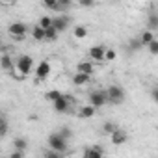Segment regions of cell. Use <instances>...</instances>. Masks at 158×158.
<instances>
[{"instance_id": "cell-12", "label": "cell", "mask_w": 158, "mask_h": 158, "mask_svg": "<svg viewBox=\"0 0 158 158\" xmlns=\"http://www.w3.org/2000/svg\"><path fill=\"white\" fill-rule=\"evenodd\" d=\"M82 154L88 158H101V156H104V149L101 145H91V147H86L82 151Z\"/></svg>"}, {"instance_id": "cell-8", "label": "cell", "mask_w": 158, "mask_h": 158, "mask_svg": "<svg viewBox=\"0 0 158 158\" xmlns=\"http://www.w3.org/2000/svg\"><path fill=\"white\" fill-rule=\"evenodd\" d=\"M88 56H89V60H91V61H97V63H101V61H106V48H104L102 45L89 47V50H88Z\"/></svg>"}, {"instance_id": "cell-21", "label": "cell", "mask_w": 158, "mask_h": 158, "mask_svg": "<svg viewBox=\"0 0 158 158\" xmlns=\"http://www.w3.org/2000/svg\"><path fill=\"white\" fill-rule=\"evenodd\" d=\"M61 95H63L61 91H58V89H50V91H47V93H45V99H47L48 102H54V101H56V99H60Z\"/></svg>"}, {"instance_id": "cell-30", "label": "cell", "mask_w": 158, "mask_h": 158, "mask_svg": "<svg viewBox=\"0 0 158 158\" xmlns=\"http://www.w3.org/2000/svg\"><path fill=\"white\" fill-rule=\"evenodd\" d=\"M63 138H67V139H71V136H73V130L67 127V125H63V127H60V130H58Z\"/></svg>"}, {"instance_id": "cell-35", "label": "cell", "mask_w": 158, "mask_h": 158, "mask_svg": "<svg viewBox=\"0 0 158 158\" xmlns=\"http://www.w3.org/2000/svg\"><path fill=\"white\" fill-rule=\"evenodd\" d=\"M10 2H15V0H10Z\"/></svg>"}, {"instance_id": "cell-24", "label": "cell", "mask_w": 158, "mask_h": 158, "mask_svg": "<svg viewBox=\"0 0 158 158\" xmlns=\"http://www.w3.org/2000/svg\"><path fill=\"white\" fill-rule=\"evenodd\" d=\"M115 128H117V125H115L114 121H106V123H102V134H112Z\"/></svg>"}, {"instance_id": "cell-1", "label": "cell", "mask_w": 158, "mask_h": 158, "mask_svg": "<svg viewBox=\"0 0 158 158\" xmlns=\"http://www.w3.org/2000/svg\"><path fill=\"white\" fill-rule=\"evenodd\" d=\"M35 69V65H34V58L30 56V54H21L19 58H17V61H15V73H19V80H24V78L32 73ZM13 73V74H15Z\"/></svg>"}, {"instance_id": "cell-36", "label": "cell", "mask_w": 158, "mask_h": 158, "mask_svg": "<svg viewBox=\"0 0 158 158\" xmlns=\"http://www.w3.org/2000/svg\"><path fill=\"white\" fill-rule=\"evenodd\" d=\"M156 2H158V0H156Z\"/></svg>"}, {"instance_id": "cell-6", "label": "cell", "mask_w": 158, "mask_h": 158, "mask_svg": "<svg viewBox=\"0 0 158 158\" xmlns=\"http://www.w3.org/2000/svg\"><path fill=\"white\" fill-rule=\"evenodd\" d=\"M73 102H74V99H73L71 95H67V93H63V95H61L60 99H56V101L52 102V108H54V110H56L58 114H67Z\"/></svg>"}, {"instance_id": "cell-10", "label": "cell", "mask_w": 158, "mask_h": 158, "mask_svg": "<svg viewBox=\"0 0 158 158\" xmlns=\"http://www.w3.org/2000/svg\"><path fill=\"white\" fill-rule=\"evenodd\" d=\"M89 80H91V74H86V73H80V71H76V73L73 74V78H71V82H73L74 86H78V88L89 84Z\"/></svg>"}, {"instance_id": "cell-7", "label": "cell", "mask_w": 158, "mask_h": 158, "mask_svg": "<svg viewBox=\"0 0 158 158\" xmlns=\"http://www.w3.org/2000/svg\"><path fill=\"white\" fill-rule=\"evenodd\" d=\"M50 71H52V65H50V61L43 60V61H39V63L35 65V69H34V74H35V78H37V80H47V78H48V74H50Z\"/></svg>"}, {"instance_id": "cell-19", "label": "cell", "mask_w": 158, "mask_h": 158, "mask_svg": "<svg viewBox=\"0 0 158 158\" xmlns=\"http://www.w3.org/2000/svg\"><path fill=\"white\" fill-rule=\"evenodd\" d=\"M58 35H60V32H58L54 26H50V28L45 30V41H48V43H54V41L58 39Z\"/></svg>"}, {"instance_id": "cell-31", "label": "cell", "mask_w": 158, "mask_h": 158, "mask_svg": "<svg viewBox=\"0 0 158 158\" xmlns=\"http://www.w3.org/2000/svg\"><path fill=\"white\" fill-rule=\"evenodd\" d=\"M78 6H82V8H93L95 6V0H76Z\"/></svg>"}, {"instance_id": "cell-23", "label": "cell", "mask_w": 158, "mask_h": 158, "mask_svg": "<svg viewBox=\"0 0 158 158\" xmlns=\"http://www.w3.org/2000/svg\"><path fill=\"white\" fill-rule=\"evenodd\" d=\"M128 48H130V50H139V48H143L141 39H139V37H132V39L128 41Z\"/></svg>"}, {"instance_id": "cell-34", "label": "cell", "mask_w": 158, "mask_h": 158, "mask_svg": "<svg viewBox=\"0 0 158 158\" xmlns=\"http://www.w3.org/2000/svg\"><path fill=\"white\" fill-rule=\"evenodd\" d=\"M151 99H152V101H154V102L158 104V86L151 89Z\"/></svg>"}, {"instance_id": "cell-29", "label": "cell", "mask_w": 158, "mask_h": 158, "mask_svg": "<svg viewBox=\"0 0 158 158\" xmlns=\"http://www.w3.org/2000/svg\"><path fill=\"white\" fill-rule=\"evenodd\" d=\"M41 4H43L45 8H48V10L58 11V0H41Z\"/></svg>"}, {"instance_id": "cell-16", "label": "cell", "mask_w": 158, "mask_h": 158, "mask_svg": "<svg viewBox=\"0 0 158 158\" xmlns=\"http://www.w3.org/2000/svg\"><path fill=\"white\" fill-rule=\"evenodd\" d=\"M88 34H89V32H88V28H86L84 24H76V26L73 28V37H74V39H86Z\"/></svg>"}, {"instance_id": "cell-4", "label": "cell", "mask_w": 158, "mask_h": 158, "mask_svg": "<svg viewBox=\"0 0 158 158\" xmlns=\"http://www.w3.org/2000/svg\"><path fill=\"white\" fill-rule=\"evenodd\" d=\"M88 102L93 104L95 108H102V106L110 104V101H108V91H106V89H95V91H91V93L88 95Z\"/></svg>"}, {"instance_id": "cell-11", "label": "cell", "mask_w": 158, "mask_h": 158, "mask_svg": "<svg viewBox=\"0 0 158 158\" xmlns=\"http://www.w3.org/2000/svg\"><path fill=\"white\" fill-rule=\"evenodd\" d=\"M69 23H71V21H69L67 15H60V17H54V19H52V26H54L60 34L69 28Z\"/></svg>"}, {"instance_id": "cell-20", "label": "cell", "mask_w": 158, "mask_h": 158, "mask_svg": "<svg viewBox=\"0 0 158 158\" xmlns=\"http://www.w3.org/2000/svg\"><path fill=\"white\" fill-rule=\"evenodd\" d=\"M139 39H141V43H143V47H147V45H149V43H151L152 39H156V37H154V32L147 28L145 32H141V34H139Z\"/></svg>"}, {"instance_id": "cell-22", "label": "cell", "mask_w": 158, "mask_h": 158, "mask_svg": "<svg viewBox=\"0 0 158 158\" xmlns=\"http://www.w3.org/2000/svg\"><path fill=\"white\" fill-rule=\"evenodd\" d=\"M13 149L26 151V149H28V141H26L24 138H15V139H13Z\"/></svg>"}, {"instance_id": "cell-25", "label": "cell", "mask_w": 158, "mask_h": 158, "mask_svg": "<svg viewBox=\"0 0 158 158\" xmlns=\"http://www.w3.org/2000/svg\"><path fill=\"white\" fill-rule=\"evenodd\" d=\"M145 48L149 50V54H151V56H158V39H152Z\"/></svg>"}, {"instance_id": "cell-32", "label": "cell", "mask_w": 158, "mask_h": 158, "mask_svg": "<svg viewBox=\"0 0 158 158\" xmlns=\"http://www.w3.org/2000/svg\"><path fill=\"white\" fill-rule=\"evenodd\" d=\"M117 58V52L114 48H106V61H114Z\"/></svg>"}, {"instance_id": "cell-13", "label": "cell", "mask_w": 158, "mask_h": 158, "mask_svg": "<svg viewBox=\"0 0 158 158\" xmlns=\"http://www.w3.org/2000/svg\"><path fill=\"white\" fill-rule=\"evenodd\" d=\"M0 65H2L4 73H10V74H13L15 61L11 60V56H10V54H2V58H0Z\"/></svg>"}, {"instance_id": "cell-33", "label": "cell", "mask_w": 158, "mask_h": 158, "mask_svg": "<svg viewBox=\"0 0 158 158\" xmlns=\"http://www.w3.org/2000/svg\"><path fill=\"white\" fill-rule=\"evenodd\" d=\"M26 151H21V149H13V152L10 154V158H23Z\"/></svg>"}, {"instance_id": "cell-14", "label": "cell", "mask_w": 158, "mask_h": 158, "mask_svg": "<svg viewBox=\"0 0 158 158\" xmlns=\"http://www.w3.org/2000/svg\"><path fill=\"white\" fill-rule=\"evenodd\" d=\"M95 114H97V108H95L93 104H89V102L78 110V117H82V119H91Z\"/></svg>"}, {"instance_id": "cell-17", "label": "cell", "mask_w": 158, "mask_h": 158, "mask_svg": "<svg viewBox=\"0 0 158 158\" xmlns=\"http://www.w3.org/2000/svg\"><path fill=\"white\" fill-rule=\"evenodd\" d=\"M30 34H32V39H35V41H45V28H43V26L34 24Z\"/></svg>"}, {"instance_id": "cell-3", "label": "cell", "mask_w": 158, "mask_h": 158, "mask_svg": "<svg viewBox=\"0 0 158 158\" xmlns=\"http://www.w3.org/2000/svg\"><path fill=\"white\" fill-rule=\"evenodd\" d=\"M106 91H108V101H110V104L119 106V104H123V102H125V99H127L125 89H123L121 86H117V84L108 86V88H106Z\"/></svg>"}, {"instance_id": "cell-28", "label": "cell", "mask_w": 158, "mask_h": 158, "mask_svg": "<svg viewBox=\"0 0 158 158\" xmlns=\"http://www.w3.org/2000/svg\"><path fill=\"white\" fill-rule=\"evenodd\" d=\"M8 130H10V127H8V121H6V117H2V121H0V138H6Z\"/></svg>"}, {"instance_id": "cell-15", "label": "cell", "mask_w": 158, "mask_h": 158, "mask_svg": "<svg viewBox=\"0 0 158 158\" xmlns=\"http://www.w3.org/2000/svg\"><path fill=\"white\" fill-rule=\"evenodd\" d=\"M147 28L156 32L158 30V11H149L147 13Z\"/></svg>"}, {"instance_id": "cell-18", "label": "cell", "mask_w": 158, "mask_h": 158, "mask_svg": "<svg viewBox=\"0 0 158 158\" xmlns=\"http://www.w3.org/2000/svg\"><path fill=\"white\" fill-rule=\"evenodd\" d=\"M93 63L91 61H80L76 65V71H80V73H86V74H93Z\"/></svg>"}, {"instance_id": "cell-2", "label": "cell", "mask_w": 158, "mask_h": 158, "mask_svg": "<svg viewBox=\"0 0 158 158\" xmlns=\"http://www.w3.org/2000/svg\"><path fill=\"white\" fill-rule=\"evenodd\" d=\"M47 143H48V147H50V149H54V151H58V152H61V154H65V152H67V147H69V139H67V138H63L58 130H56V132H52V134L48 136Z\"/></svg>"}, {"instance_id": "cell-27", "label": "cell", "mask_w": 158, "mask_h": 158, "mask_svg": "<svg viewBox=\"0 0 158 158\" xmlns=\"http://www.w3.org/2000/svg\"><path fill=\"white\" fill-rule=\"evenodd\" d=\"M73 6V0H58V11H65Z\"/></svg>"}, {"instance_id": "cell-26", "label": "cell", "mask_w": 158, "mask_h": 158, "mask_svg": "<svg viewBox=\"0 0 158 158\" xmlns=\"http://www.w3.org/2000/svg\"><path fill=\"white\" fill-rule=\"evenodd\" d=\"M37 24H39V26H43V28L47 30V28H50V26H52V17H48V15H43V17L37 21Z\"/></svg>"}, {"instance_id": "cell-9", "label": "cell", "mask_w": 158, "mask_h": 158, "mask_svg": "<svg viewBox=\"0 0 158 158\" xmlns=\"http://www.w3.org/2000/svg\"><path fill=\"white\" fill-rule=\"evenodd\" d=\"M110 139H112V143L115 145V147H119V145H123V143H127V139H128V134H127V130L125 128H115L112 134H110Z\"/></svg>"}, {"instance_id": "cell-5", "label": "cell", "mask_w": 158, "mask_h": 158, "mask_svg": "<svg viewBox=\"0 0 158 158\" xmlns=\"http://www.w3.org/2000/svg\"><path fill=\"white\" fill-rule=\"evenodd\" d=\"M10 34H11V37L15 41H24V37L28 34V26L24 23H21V21H15V23L10 24Z\"/></svg>"}]
</instances>
